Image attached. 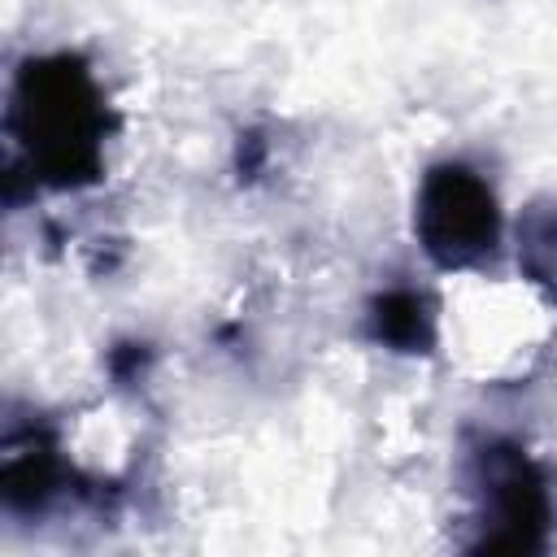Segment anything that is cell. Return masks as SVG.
I'll list each match as a JSON object with an SVG mask.
<instances>
[{"mask_svg": "<svg viewBox=\"0 0 557 557\" xmlns=\"http://www.w3.org/2000/svg\"><path fill=\"white\" fill-rule=\"evenodd\" d=\"M13 122L22 126L35 165L52 183L91 178L100 161V109L91 78L78 61L52 57L30 61L17 78L13 96Z\"/></svg>", "mask_w": 557, "mask_h": 557, "instance_id": "obj_1", "label": "cell"}, {"mask_svg": "<svg viewBox=\"0 0 557 557\" xmlns=\"http://www.w3.org/2000/svg\"><path fill=\"white\" fill-rule=\"evenodd\" d=\"M418 235L440 265H470L496 244V200L466 165H435L418 196Z\"/></svg>", "mask_w": 557, "mask_h": 557, "instance_id": "obj_2", "label": "cell"}, {"mask_svg": "<svg viewBox=\"0 0 557 557\" xmlns=\"http://www.w3.org/2000/svg\"><path fill=\"white\" fill-rule=\"evenodd\" d=\"M487 500H492V522L496 535L487 540L492 548H531L544 531L548 518V500H544V483L531 470V461L513 448L492 453L487 457Z\"/></svg>", "mask_w": 557, "mask_h": 557, "instance_id": "obj_3", "label": "cell"}, {"mask_svg": "<svg viewBox=\"0 0 557 557\" xmlns=\"http://www.w3.org/2000/svg\"><path fill=\"white\" fill-rule=\"evenodd\" d=\"M374 326H379V339H387V344H396V348H422V344H426V309H422V300L409 296V292L383 296Z\"/></svg>", "mask_w": 557, "mask_h": 557, "instance_id": "obj_4", "label": "cell"}]
</instances>
